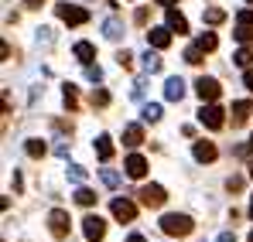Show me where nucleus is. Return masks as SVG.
I'll return each instance as SVG.
<instances>
[{"label":"nucleus","mask_w":253,"mask_h":242,"mask_svg":"<svg viewBox=\"0 0 253 242\" xmlns=\"http://www.w3.org/2000/svg\"><path fill=\"white\" fill-rule=\"evenodd\" d=\"M250 177H253V164H250Z\"/></svg>","instance_id":"c03bdc74"},{"label":"nucleus","mask_w":253,"mask_h":242,"mask_svg":"<svg viewBox=\"0 0 253 242\" xmlns=\"http://www.w3.org/2000/svg\"><path fill=\"white\" fill-rule=\"evenodd\" d=\"M222 21H226V10H222V7H209V10H206V24L215 28V24H222Z\"/></svg>","instance_id":"b1692460"},{"label":"nucleus","mask_w":253,"mask_h":242,"mask_svg":"<svg viewBox=\"0 0 253 242\" xmlns=\"http://www.w3.org/2000/svg\"><path fill=\"white\" fill-rule=\"evenodd\" d=\"M24 3H28V7H42L44 0H24Z\"/></svg>","instance_id":"58836bf2"},{"label":"nucleus","mask_w":253,"mask_h":242,"mask_svg":"<svg viewBox=\"0 0 253 242\" xmlns=\"http://www.w3.org/2000/svg\"><path fill=\"white\" fill-rule=\"evenodd\" d=\"M76 202L85 205V208H89V205H96V191H92V188H79V191H76Z\"/></svg>","instance_id":"bb28decb"},{"label":"nucleus","mask_w":253,"mask_h":242,"mask_svg":"<svg viewBox=\"0 0 253 242\" xmlns=\"http://www.w3.org/2000/svg\"><path fill=\"white\" fill-rule=\"evenodd\" d=\"M147 44L158 48V51L168 48V44H171V28H151V31H147Z\"/></svg>","instance_id":"1a4fd4ad"},{"label":"nucleus","mask_w":253,"mask_h":242,"mask_svg":"<svg viewBox=\"0 0 253 242\" xmlns=\"http://www.w3.org/2000/svg\"><path fill=\"white\" fill-rule=\"evenodd\" d=\"M24 150H28V157H44V150H48V147H44V140H28V143H24Z\"/></svg>","instance_id":"393cba45"},{"label":"nucleus","mask_w":253,"mask_h":242,"mask_svg":"<svg viewBox=\"0 0 253 242\" xmlns=\"http://www.w3.org/2000/svg\"><path fill=\"white\" fill-rule=\"evenodd\" d=\"M110 103V92L106 89H92V106H106Z\"/></svg>","instance_id":"7c9ffc66"},{"label":"nucleus","mask_w":253,"mask_h":242,"mask_svg":"<svg viewBox=\"0 0 253 242\" xmlns=\"http://www.w3.org/2000/svg\"><path fill=\"white\" fill-rule=\"evenodd\" d=\"M158 3H161V7H171V3H178V0H158Z\"/></svg>","instance_id":"a19ab883"},{"label":"nucleus","mask_w":253,"mask_h":242,"mask_svg":"<svg viewBox=\"0 0 253 242\" xmlns=\"http://www.w3.org/2000/svg\"><path fill=\"white\" fill-rule=\"evenodd\" d=\"M247 150H250V154H253V137H250V147H247Z\"/></svg>","instance_id":"79ce46f5"},{"label":"nucleus","mask_w":253,"mask_h":242,"mask_svg":"<svg viewBox=\"0 0 253 242\" xmlns=\"http://www.w3.org/2000/svg\"><path fill=\"white\" fill-rule=\"evenodd\" d=\"M233 38L240 41V44H250V41H253V28H250V24H236Z\"/></svg>","instance_id":"aec40b11"},{"label":"nucleus","mask_w":253,"mask_h":242,"mask_svg":"<svg viewBox=\"0 0 253 242\" xmlns=\"http://www.w3.org/2000/svg\"><path fill=\"white\" fill-rule=\"evenodd\" d=\"M137 195H140V205H147V208H161V205L168 202V191L161 184H144Z\"/></svg>","instance_id":"20e7f679"},{"label":"nucleus","mask_w":253,"mask_h":242,"mask_svg":"<svg viewBox=\"0 0 253 242\" xmlns=\"http://www.w3.org/2000/svg\"><path fill=\"white\" fill-rule=\"evenodd\" d=\"M110 211H113V218H120V222H133V218H137V205L130 202V198H113Z\"/></svg>","instance_id":"6e6552de"},{"label":"nucleus","mask_w":253,"mask_h":242,"mask_svg":"<svg viewBox=\"0 0 253 242\" xmlns=\"http://www.w3.org/2000/svg\"><path fill=\"white\" fill-rule=\"evenodd\" d=\"M48 229H51L55 239H65V236H69V211L51 208V211H48Z\"/></svg>","instance_id":"39448f33"},{"label":"nucleus","mask_w":253,"mask_h":242,"mask_svg":"<svg viewBox=\"0 0 253 242\" xmlns=\"http://www.w3.org/2000/svg\"><path fill=\"white\" fill-rule=\"evenodd\" d=\"M72 55H76V58H79L83 65H92V58H96V48H92L89 41H79V44L72 48Z\"/></svg>","instance_id":"dca6fc26"},{"label":"nucleus","mask_w":253,"mask_h":242,"mask_svg":"<svg viewBox=\"0 0 253 242\" xmlns=\"http://www.w3.org/2000/svg\"><path fill=\"white\" fill-rule=\"evenodd\" d=\"M83 232L89 242H103V236H106V222L99 218V215H85L83 218Z\"/></svg>","instance_id":"423d86ee"},{"label":"nucleus","mask_w":253,"mask_h":242,"mask_svg":"<svg viewBox=\"0 0 253 242\" xmlns=\"http://www.w3.org/2000/svg\"><path fill=\"white\" fill-rule=\"evenodd\" d=\"M124 167H126V177H144V174H147V161H144L140 154H130L124 161Z\"/></svg>","instance_id":"9d476101"},{"label":"nucleus","mask_w":253,"mask_h":242,"mask_svg":"<svg viewBox=\"0 0 253 242\" xmlns=\"http://www.w3.org/2000/svg\"><path fill=\"white\" fill-rule=\"evenodd\" d=\"M243 85H247V89L253 92V69H247V75H243Z\"/></svg>","instance_id":"e433bc0d"},{"label":"nucleus","mask_w":253,"mask_h":242,"mask_svg":"<svg viewBox=\"0 0 253 242\" xmlns=\"http://www.w3.org/2000/svg\"><path fill=\"white\" fill-rule=\"evenodd\" d=\"M165 99H171V103H181L185 99V82L178 79V75L165 82Z\"/></svg>","instance_id":"f8f14e48"},{"label":"nucleus","mask_w":253,"mask_h":242,"mask_svg":"<svg viewBox=\"0 0 253 242\" xmlns=\"http://www.w3.org/2000/svg\"><path fill=\"white\" fill-rule=\"evenodd\" d=\"M199 123L209 126V130H222V123H226V109L215 106V103H206V106L199 109Z\"/></svg>","instance_id":"7ed1b4c3"},{"label":"nucleus","mask_w":253,"mask_h":242,"mask_svg":"<svg viewBox=\"0 0 253 242\" xmlns=\"http://www.w3.org/2000/svg\"><path fill=\"white\" fill-rule=\"evenodd\" d=\"M124 143H126V147H140V143H144V130H140V123L124 126Z\"/></svg>","instance_id":"4468645a"},{"label":"nucleus","mask_w":253,"mask_h":242,"mask_svg":"<svg viewBox=\"0 0 253 242\" xmlns=\"http://www.w3.org/2000/svg\"><path fill=\"white\" fill-rule=\"evenodd\" d=\"M250 218H253V198H250Z\"/></svg>","instance_id":"37998d69"},{"label":"nucleus","mask_w":253,"mask_h":242,"mask_svg":"<svg viewBox=\"0 0 253 242\" xmlns=\"http://www.w3.org/2000/svg\"><path fill=\"white\" fill-rule=\"evenodd\" d=\"M140 116H144V123H158L161 120V106H158V103H147Z\"/></svg>","instance_id":"5701e85b"},{"label":"nucleus","mask_w":253,"mask_h":242,"mask_svg":"<svg viewBox=\"0 0 253 242\" xmlns=\"http://www.w3.org/2000/svg\"><path fill=\"white\" fill-rule=\"evenodd\" d=\"M103 35H106L110 41H120V38H124V24H120L117 17H110V21L103 24Z\"/></svg>","instance_id":"a211bd4d"},{"label":"nucleus","mask_w":253,"mask_h":242,"mask_svg":"<svg viewBox=\"0 0 253 242\" xmlns=\"http://www.w3.org/2000/svg\"><path fill=\"white\" fill-rule=\"evenodd\" d=\"M247 3H253V0H247Z\"/></svg>","instance_id":"49530a36"},{"label":"nucleus","mask_w":253,"mask_h":242,"mask_svg":"<svg viewBox=\"0 0 253 242\" xmlns=\"http://www.w3.org/2000/svg\"><path fill=\"white\" fill-rule=\"evenodd\" d=\"M226 188H229V191H240V188H243V177H229Z\"/></svg>","instance_id":"f704fd0d"},{"label":"nucleus","mask_w":253,"mask_h":242,"mask_svg":"<svg viewBox=\"0 0 253 242\" xmlns=\"http://www.w3.org/2000/svg\"><path fill=\"white\" fill-rule=\"evenodd\" d=\"M69 181L83 184V181H85V167H79V164H72V167H69Z\"/></svg>","instance_id":"c756f323"},{"label":"nucleus","mask_w":253,"mask_h":242,"mask_svg":"<svg viewBox=\"0 0 253 242\" xmlns=\"http://www.w3.org/2000/svg\"><path fill=\"white\" fill-rule=\"evenodd\" d=\"M85 75H89V82H103V69L99 65H85Z\"/></svg>","instance_id":"2f4dec72"},{"label":"nucleus","mask_w":253,"mask_h":242,"mask_svg":"<svg viewBox=\"0 0 253 242\" xmlns=\"http://www.w3.org/2000/svg\"><path fill=\"white\" fill-rule=\"evenodd\" d=\"M192 154H195V161H199V164H212V161H215V143L199 140V143L192 147Z\"/></svg>","instance_id":"9b49d317"},{"label":"nucleus","mask_w":253,"mask_h":242,"mask_svg":"<svg viewBox=\"0 0 253 242\" xmlns=\"http://www.w3.org/2000/svg\"><path fill=\"white\" fill-rule=\"evenodd\" d=\"M55 14L65 21V24H72V28H79L89 21V10L85 7H76V3H55Z\"/></svg>","instance_id":"f03ea898"},{"label":"nucleus","mask_w":253,"mask_h":242,"mask_svg":"<svg viewBox=\"0 0 253 242\" xmlns=\"http://www.w3.org/2000/svg\"><path fill=\"white\" fill-rule=\"evenodd\" d=\"M192 229H195V222L188 215H165L161 218V232L165 236H188Z\"/></svg>","instance_id":"f257e3e1"},{"label":"nucleus","mask_w":253,"mask_h":242,"mask_svg":"<svg viewBox=\"0 0 253 242\" xmlns=\"http://www.w3.org/2000/svg\"><path fill=\"white\" fill-rule=\"evenodd\" d=\"M236 24H250V28H253V7H250V10H240V14H236Z\"/></svg>","instance_id":"473e14b6"},{"label":"nucleus","mask_w":253,"mask_h":242,"mask_svg":"<svg viewBox=\"0 0 253 242\" xmlns=\"http://www.w3.org/2000/svg\"><path fill=\"white\" fill-rule=\"evenodd\" d=\"M126 242H144V236H137V232H133V236H130Z\"/></svg>","instance_id":"ea45409f"},{"label":"nucleus","mask_w":253,"mask_h":242,"mask_svg":"<svg viewBox=\"0 0 253 242\" xmlns=\"http://www.w3.org/2000/svg\"><path fill=\"white\" fill-rule=\"evenodd\" d=\"M233 62H236L240 69H250V62H253V51H250V48H247V44H243V48H240V51L233 55Z\"/></svg>","instance_id":"412c9836"},{"label":"nucleus","mask_w":253,"mask_h":242,"mask_svg":"<svg viewBox=\"0 0 253 242\" xmlns=\"http://www.w3.org/2000/svg\"><path fill=\"white\" fill-rule=\"evenodd\" d=\"M117 62H120L124 69H130V65H133V55H130V51H120V55H117Z\"/></svg>","instance_id":"72a5a7b5"},{"label":"nucleus","mask_w":253,"mask_h":242,"mask_svg":"<svg viewBox=\"0 0 253 242\" xmlns=\"http://www.w3.org/2000/svg\"><path fill=\"white\" fill-rule=\"evenodd\" d=\"M185 62H188V65H199V62H202V48H199V44H192V48L185 51Z\"/></svg>","instance_id":"c85d7f7f"},{"label":"nucleus","mask_w":253,"mask_h":242,"mask_svg":"<svg viewBox=\"0 0 253 242\" xmlns=\"http://www.w3.org/2000/svg\"><path fill=\"white\" fill-rule=\"evenodd\" d=\"M144 72H151V75H154V72H161V58H158L151 48L144 51Z\"/></svg>","instance_id":"6ab92c4d"},{"label":"nucleus","mask_w":253,"mask_h":242,"mask_svg":"<svg viewBox=\"0 0 253 242\" xmlns=\"http://www.w3.org/2000/svg\"><path fill=\"white\" fill-rule=\"evenodd\" d=\"M195 44H199V48H202V51H215V44H219V41H215V35H212V31H202V35H199V41H195Z\"/></svg>","instance_id":"4be33fe9"},{"label":"nucleus","mask_w":253,"mask_h":242,"mask_svg":"<svg viewBox=\"0 0 253 242\" xmlns=\"http://www.w3.org/2000/svg\"><path fill=\"white\" fill-rule=\"evenodd\" d=\"M168 28H171V31H178V35H188V21H185L174 7H168Z\"/></svg>","instance_id":"f3484780"},{"label":"nucleus","mask_w":253,"mask_h":242,"mask_svg":"<svg viewBox=\"0 0 253 242\" xmlns=\"http://www.w3.org/2000/svg\"><path fill=\"white\" fill-rule=\"evenodd\" d=\"M96 157H99L103 164L113 157V140H110L106 133H99V137H96Z\"/></svg>","instance_id":"2eb2a0df"},{"label":"nucleus","mask_w":253,"mask_h":242,"mask_svg":"<svg viewBox=\"0 0 253 242\" xmlns=\"http://www.w3.org/2000/svg\"><path fill=\"white\" fill-rule=\"evenodd\" d=\"M215 242H236V236H233V232H219V239Z\"/></svg>","instance_id":"4c0bfd02"},{"label":"nucleus","mask_w":253,"mask_h":242,"mask_svg":"<svg viewBox=\"0 0 253 242\" xmlns=\"http://www.w3.org/2000/svg\"><path fill=\"white\" fill-rule=\"evenodd\" d=\"M99 177H103V184H106V188H117V184H120V174H117V171H110V167H99Z\"/></svg>","instance_id":"a878e982"},{"label":"nucleus","mask_w":253,"mask_h":242,"mask_svg":"<svg viewBox=\"0 0 253 242\" xmlns=\"http://www.w3.org/2000/svg\"><path fill=\"white\" fill-rule=\"evenodd\" d=\"M62 96H65V106H69V113H72V109L79 106V96H76V85H65V89H62Z\"/></svg>","instance_id":"cd10ccee"},{"label":"nucleus","mask_w":253,"mask_h":242,"mask_svg":"<svg viewBox=\"0 0 253 242\" xmlns=\"http://www.w3.org/2000/svg\"><path fill=\"white\" fill-rule=\"evenodd\" d=\"M48 44V41H51V28H38V44Z\"/></svg>","instance_id":"c9c22d12"},{"label":"nucleus","mask_w":253,"mask_h":242,"mask_svg":"<svg viewBox=\"0 0 253 242\" xmlns=\"http://www.w3.org/2000/svg\"><path fill=\"white\" fill-rule=\"evenodd\" d=\"M250 113H253V103H247V99L233 103V126H243V123L250 120Z\"/></svg>","instance_id":"ddd939ff"},{"label":"nucleus","mask_w":253,"mask_h":242,"mask_svg":"<svg viewBox=\"0 0 253 242\" xmlns=\"http://www.w3.org/2000/svg\"><path fill=\"white\" fill-rule=\"evenodd\" d=\"M250 242H253V232H250Z\"/></svg>","instance_id":"a18cd8bd"},{"label":"nucleus","mask_w":253,"mask_h":242,"mask_svg":"<svg viewBox=\"0 0 253 242\" xmlns=\"http://www.w3.org/2000/svg\"><path fill=\"white\" fill-rule=\"evenodd\" d=\"M195 92H199V99L202 103H215L219 99V92H222V85L215 79H209V75H202V79L195 82Z\"/></svg>","instance_id":"0eeeda50"}]
</instances>
